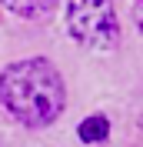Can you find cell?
<instances>
[{"instance_id":"277c9868","label":"cell","mask_w":143,"mask_h":147,"mask_svg":"<svg viewBox=\"0 0 143 147\" xmlns=\"http://www.w3.org/2000/svg\"><path fill=\"white\" fill-rule=\"evenodd\" d=\"M110 134V124L107 117H87L80 124V140H87V144H93V140H103Z\"/></svg>"},{"instance_id":"6da1fadb","label":"cell","mask_w":143,"mask_h":147,"mask_svg":"<svg viewBox=\"0 0 143 147\" xmlns=\"http://www.w3.org/2000/svg\"><path fill=\"white\" fill-rule=\"evenodd\" d=\"M0 104L27 127H43L60 117L67 90L57 67L43 57L17 60L0 74Z\"/></svg>"},{"instance_id":"7a4b0ae2","label":"cell","mask_w":143,"mask_h":147,"mask_svg":"<svg viewBox=\"0 0 143 147\" xmlns=\"http://www.w3.org/2000/svg\"><path fill=\"white\" fill-rule=\"evenodd\" d=\"M67 27L73 40H80L90 50H113L120 44V20H116L113 0H70Z\"/></svg>"},{"instance_id":"3957f363","label":"cell","mask_w":143,"mask_h":147,"mask_svg":"<svg viewBox=\"0 0 143 147\" xmlns=\"http://www.w3.org/2000/svg\"><path fill=\"white\" fill-rule=\"evenodd\" d=\"M53 3L57 0H3V7H7L10 13L27 17V20H37V17H43V13H50Z\"/></svg>"},{"instance_id":"5b68a950","label":"cell","mask_w":143,"mask_h":147,"mask_svg":"<svg viewBox=\"0 0 143 147\" xmlns=\"http://www.w3.org/2000/svg\"><path fill=\"white\" fill-rule=\"evenodd\" d=\"M136 24H140V30H143V0H136Z\"/></svg>"}]
</instances>
